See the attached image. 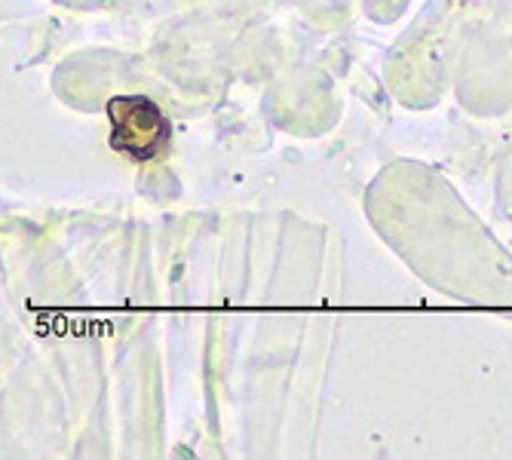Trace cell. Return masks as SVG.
Returning <instances> with one entry per match:
<instances>
[{
  "instance_id": "6da1fadb",
  "label": "cell",
  "mask_w": 512,
  "mask_h": 460,
  "mask_svg": "<svg viewBox=\"0 0 512 460\" xmlns=\"http://www.w3.org/2000/svg\"><path fill=\"white\" fill-rule=\"evenodd\" d=\"M108 120L111 148L138 163L157 160L169 148V120L148 96H114L108 102Z\"/></svg>"
}]
</instances>
